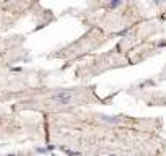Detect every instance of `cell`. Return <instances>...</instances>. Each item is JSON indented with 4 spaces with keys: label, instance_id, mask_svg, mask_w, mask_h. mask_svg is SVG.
Segmentation results:
<instances>
[{
    "label": "cell",
    "instance_id": "4",
    "mask_svg": "<svg viewBox=\"0 0 166 156\" xmlns=\"http://www.w3.org/2000/svg\"><path fill=\"white\" fill-rule=\"evenodd\" d=\"M111 156H116V155H111Z\"/></svg>",
    "mask_w": 166,
    "mask_h": 156
},
{
    "label": "cell",
    "instance_id": "1",
    "mask_svg": "<svg viewBox=\"0 0 166 156\" xmlns=\"http://www.w3.org/2000/svg\"><path fill=\"white\" fill-rule=\"evenodd\" d=\"M52 101L57 102V104H70L72 102V94L67 93V91H59L52 96Z\"/></svg>",
    "mask_w": 166,
    "mask_h": 156
},
{
    "label": "cell",
    "instance_id": "2",
    "mask_svg": "<svg viewBox=\"0 0 166 156\" xmlns=\"http://www.w3.org/2000/svg\"><path fill=\"white\" fill-rule=\"evenodd\" d=\"M103 121L111 122V124H119V122H121V119H119V117H103Z\"/></svg>",
    "mask_w": 166,
    "mask_h": 156
},
{
    "label": "cell",
    "instance_id": "3",
    "mask_svg": "<svg viewBox=\"0 0 166 156\" xmlns=\"http://www.w3.org/2000/svg\"><path fill=\"white\" fill-rule=\"evenodd\" d=\"M122 2L121 0H114V2H111L109 5H108V8H117V7H121Z\"/></svg>",
    "mask_w": 166,
    "mask_h": 156
}]
</instances>
